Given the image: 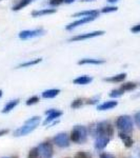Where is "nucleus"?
Here are the masks:
<instances>
[{
  "mask_svg": "<svg viewBox=\"0 0 140 158\" xmlns=\"http://www.w3.org/2000/svg\"><path fill=\"white\" fill-rule=\"evenodd\" d=\"M70 137L67 133H59L53 138V142L57 146L58 148L64 149V148L70 147Z\"/></svg>",
  "mask_w": 140,
  "mask_h": 158,
  "instance_id": "nucleus-6",
  "label": "nucleus"
},
{
  "mask_svg": "<svg viewBox=\"0 0 140 158\" xmlns=\"http://www.w3.org/2000/svg\"><path fill=\"white\" fill-rule=\"evenodd\" d=\"M74 1H75V0H64L65 3H68V4H70V3H73Z\"/></svg>",
  "mask_w": 140,
  "mask_h": 158,
  "instance_id": "nucleus-36",
  "label": "nucleus"
},
{
  "mask_svg": "<svg viewBox=\"0 0 140 158\" xmlns=\"http://www.w3.org/2000/svg\"><path fill=\"white\" fill-rule=\"evenodd\" d=\"M111 140V137H109L108 135H99V136L96 137V140H95V149L98 150V151H101V150L105 149L106 146L109 144Z\"/></svg>",
  "mask_w": 140,
  "mask_h": 158,
  "instance_id": "nucleus-9",
  "label": "nucleus"
},
{
  "mask_svg": "<svg viewBox=\"0 0 140 158\" xmlns=\"http://www.w3.org/2000/svg\"><path fill=\"white\" fill-rule=\"evenodd\" d=\"M118 106V102L115 100H110V101H105V102L99 104L97 106L98 111H106V110H112Z\"/></svg>",
  "mask_w": 140,
  "mask_h": 158,
  "instance_id": "nucleus-13",
  "label": "nucleus"
},
{
  "mask_svg": "<svg viewBox=\"0 0 140 158\" xmlns=\"http://www.w3.org/2000/svg\"><path fill=\"white\" fill-rule=\"evenodd\" d=\"M118 10V7L116 6H105L101 10V13H111V12H116Z\"/></svg>",
  "mask_w": 140,
  "mask_h": 158,
  "instance_id": "nucleus-30",
  "label": "nucleus"
},
{
  "mask_svg": "<svg viewBox=\"0 0 140 158\" xmlns=\"http://www.w3.org/2000/svg\"><path fill=\"white\" fill-rule=\"evenodd\" d=\"M124 94V91H122L121 89H116V90H113L110 93V97L112 98H119L121 97Z\"/></svg>",
  "mask_w": 140,
  "mask_h": 158,
  "instance_id": "nucleus-24",
  "label": "nucleus"
},
{
  "mask_svg": "<svg viewBox=\"0 0 140 158\" xmlns=\"http://www.w3.org/2000/svg\"><path fill=\"white\" fill-rule=\"evenodd\" d=\"M18 104H19V99H14V100L9 101V102L4 106V108L2 109L1 113H3V114L10 113V112H11L12 110H14V108H16Z\"/></svg>",
  "mask_w": 140,
  "mask_h": 158,
  "instance_id": "nucleus-16",
  "label": "nucleus"
},
{
  "mask_svg": "<svg viewBox=\"0 0 140 158\" xmlns=\"http://www.w3.org/2000/svg\"><path fill=\"white\" fill-rule=\"evenodd\" d=\"M88 136H89V131L85 127L75 126L74 129L72 130V132H71L70 139L71 141L75 142V143L82 144L88 141Z\"/></svg>",
  "mask_w": 140,
  "mask_h": 158,
  "instance_id": "nucleus-3",
  "label": "nucleus"
},
{
  "mask_svg": "<svg viewBox=\"0 0 140 158\" xmlns=\"http://www.w3.org/2000/svg\"><path fill=\"white\" fill-rule=\"evenodd\" d=\"M81 1H84V2H91V1H95V0H81Z\"/></svg>",
  "mask_w": 140,
  "mask_h": 158,
  "instance_id": "nucleus-38",
  "label": "nucleus"
},
{
  "mask_svg": "<svg viewBox=\"0 0 140 158\" xmlns=\"http://www.w3.org/2000/svg\"><path fill=\"white\" fill-rule=\"evenodd\" d=\"M116 127L119 130V132H121V133H126L130 135L133 133V129H134L133 120H132V118L129 115L119 116L116 120Z\"/></svg>",
  "mask_w": 140,
  "mask_h": 158,
  "instance_id": "nucleus-4",
  "label": "nucleus"
},
{
  "mask_svg": "<svg viewBox=\"0 0 140 158\" xmlns=\"http://www.w3.org/2000/svg\"><path fill=\"white\" fill-rule=\"evenodd\" d=\"M126 78V74L122 73L115 76H112V77L104 78V81H109V82H122Z\"/></svg>",
  "mask_w": 140,
  "mask_h": 158,
  "instance_id": "nucleus-19",
  "label": "nucleus"
},
{
  "mask_svg": "<svg viewBox=\"0 0 140 158\" xmlns=\"http://www.w3.org/2000/svg\"><path fill=\"white\" fill-rule=\"evenodd\" d=\"M45 115L47 117L45 118V120L43 121V126H49L50 123H52L53 121H55L57 118L62 115V112L61 111H58V110H55V109H51L49 111L45 112Z\"/></svg>",
  "mask_w": 140,
  "mask_h": 158,
  "instance_id": "nucleus-8",
  "label": "nucleus"
},
{
  "mask_svg": "<svg viewBox=\"0 0 140 158\" xmlns=\"http://www.w3.org/2000/svg\"><path fill=\"white\" fill-rule=\"evenodd\" d=\"M83 106V100L82 99H76L71 103V108L72 109H79Z\"/></svg>",
  "mask_w": 140,
  "mask_h": 158,
  "instance_id": "nucleus-27",
  "label": "nucleus"
},
{
  "mask_svg": "<svg viewBox=\"0 0 140 158\" xmlns=\"http://www.w3.org/2000/svg\"><path fill=\"white\" fill-rule=\"evenodd\" d=\"M100 12L97 10H90V11H81L73 15V17H89V16H99Z\"/></svg>",
  "mask_w": 140,
  "mask_h": 158,
  "instance_id": "nucleus-14",
  "label": "nucleus"
},
{
  "mask_svg": "<svg viewBox=\"0 0 140 158\" xmlns=\"http://www.w3.org/2000/svg\"><path fill=\"white\" fill-rule=\"evenodd\" d=\"M1 96H2V91L0 90V98H1Z\"/></svg>",
  "mask_w": 140,
  "mask_h": 158,
  "instance_id": "nucleus-39",
  "label": "nucleus"
},
{
  "mask_svg": "<svg viewBox=\"0 0 140 158\" xmlns=\"http://www.w3.org/2000/svg\"><path fill=\"white\" fill-rule=\"evenodd\" d=\"M99 158H116L113 154H110V153H101L99 155Z\"/></svg>",
  "mask_w": 140,
  "mask_h": 158,
  "instance_id": "nucleus-32",
  "label": "nucleus"
},
{
  "mask_svg": "<svg viewBox=\"0 0 140 158\" xmlns=\"http://www.w3.org/2000/svg\"><path fill=\"white\" fill-rule=\"evenodd\" d=\"M60 93V90H57V89H51V90H47L42 93V98L45 99H50V98H54L58 94Z\"/></svg>",
  "mask_w": 140,
  "mask_h": 158,
  "instance_id": "nucleus-20",
  "label": "nucleus"
},
{
  "mask_svg": "<svg viewBox=\"0 0 140 158\" xmlns=\"http://www.w3.org/2000/svg\"><path fill=\"white\" fill-rule=\"evenodd\" d=\"M96 18H97V16H89V17H83V18H81L79 20H77V21H74L72 22V23H70L68 25H67V29L68 31H71L73 29H75V27H79V25H82L84 23H88V22H91L93 21V20H95Z\"/></svg>",
  "mask_w": 140,
  "mask_h": 158,
  "instance_id": "nucleus-11",
  "label": "nucleus"
},
{
  "mask_svg": "<svg viewBox=\"0 0 140 158\" xmlns=\"http://www.w3.org/2000/svg\"><path fill=\"white\" fill-rule=\"evenodd\" d=\"M136 86L137 85L136 83H134V82H126V83H123V85H121V90L122 91H124V92H126V91H133L136 89Z\"/></svg>",
  "mask_w": 140,
  "mask_h": 158,
  "instance_id": "nucleus-23",
  "label": "nucleus"
},
{
  "mask_svg": "<svg viewBox=\"0 0 140 158\" xmlns=\"http://www.w3.org/2000/svg\"><path fill=\"white\" fill-rule=\"evenodd\" d=\"M74 158H93V155L86 151H79L74 156Z\"/></svg>",
  "mask_w": 140,
  "mask_h": 158,
  "instance_id": "nucleus-25",
  "label": "nucleus"
},
{
  "mask_svg": "<svg viewBox=\"0 0 140 158\" xmlns=\"http://www.w3.org/2000/svg\"><path fill=\"white\" fill-rule=\"evenodd\" d=\"M42 61L41 58H36V59H33V60H30V61H27V62H23V63H20L18 65V69L20 68H27V67H32V65H35V64H38Z\"/></svg>",
  "mask_w": 140,
  "mask_h": 158,
  "instance_id": "nucleus-22",
  "label": "nucleus"
},
{
  "mask_svg": "<svg viewBox=\"0 0 140 158\" xmlns=\"http://www.w3.org/2000/svg\"><path fill=\"white\" fill-rule=\"evenodd\" d=\"M63 2H64V0H50L49 3L53 6H60Z\"/></svg>",
  "mask_w": 140,
  "mask_h": 158,
  "instance_id": "nucleus-31",
  "label": "nucleus"
},
{
  "mask_svg": "<svg viewBox=\"0 0 140 158\" xmlns=\"http://www.w3.org/2000/svg\"><path fill=\"white\" fill-rule=\"evenodd\" d=\"M27 158H40L39 157V152H38L37 147L33 148V149L30 150L29 155H27Z\"/></svg>",
  "mask_w": 140,
  "mask_h": 158,
  "instance_id": "nucleus-26",
  "label": "nucleus"
},
{
  "mask_svg": "<svg viewBox=\"0 0 140 158\" xmlns=\"http://www.w3.org/2000/svg\"><path fill=\"white\" fill-rule=\"evenodd\" d=\"M37 102H39V97L38 96H33V97L29 98L27 100V106H33V104H36Z\"/></svg>",
  "mask_w": 140,
  "mask_h": 158,
  "instance_id": "nucleus-28",
  "label": "nucleus"
},
{
  "mask_svg": "<svg viewBox=\"0 0 140 158\" xmlns=\"http://www.w3.org/2000/svg\"><path fill=\"white\" fill-rule=\"evenodd\" d=\"M4 158H7V157H4Z\"/></svg>",
  "mask_w": 140,
  "mask_h": 158,
  "instance_id": "nucleus-40",
  "label": "nucleus"
},
{
  "mask_svg": "<svg viewBox=\"0 0 140 158\" xmlns=\"http://www.w3.org/2000/svg\"><path fill=\"white\" fill-rule=\"evenodd\" d=\"M41 118L39 116H34L32 118H30L29 120H27L24 122L23 126H21L20 128H18L16 131L14 132V136L15 137H22V136H27L30 133H32L34 130L37 129V127L40 124Z\"/></svg>",
  "mask_w": 140,
  "mask_h": 158,
  "instance_id": "nucleus-2",
  "label": "nucleus"
},
{
  "mask_svg": "<svg viewBox=\"0 0 140 158\" xmlns=\"http://www.w3.org/2000/svg\"><path fill=\"white\" fill-rule=\"evenodd\" d=\"M7 133H9V130H6V129L0 130V137H1V136H4V135H6Z\"/></svg>",
  "mask_w": 140,
  "mask_h": 158,
  "instance_id": "nucleus-35",
  "label": "nucleus"
},
{
  "mask_svg": "<svg viewBox=\"0 0 140 158\" xmlns=\"http://www.w3.org/2000/svg\"><path fill=\"white\" fill-rule=\"evenodd\" d=\"M119 138L122 140V142H123L124 147L126 148H132L134 144V140L133 138L131 137V135L130 134H126V133H121V132H119Z\"/></svg>",
  "mask_w": 140,
  "mask_h": 158,
  "instance_id": "nucleus-12",
  "label": "nucleus"
},
{
  "mask_svg": "<svg viewBox=\"0 0 140 158\" xmlns=\"http://www.w3.org/2000/svg\"><path fill=\"white\" fill-rule=\"evenodd\" d=\"M56 13L55 9H44V10H39V11H34L32 12L33 17H40V16H45V15L54 14Z\"/></svg>",
  "mask_w": 140,
  "mask_h": 158,
  "instance_id": "nucleus-18",
  "label": "nucleus"
},
{
  "mask_svg": "<svg viewBox=\"0 0 140 158\" xmlns=\"http://www.w3.org/2000/svg\"><path fill=\"white\" fill-rule=\"evenodd\" d=\"M132 33H140V23L137 25H134L133 27L131 29Z\"/></svg>",
  "mask_w": 140,
  "mask_h": 158,
  "instance_id": "nucleus-34",
  "label": "nucleus"
},
{
  "mask_svg": "<svg viewBox=\"0 0 140 158\" xmlns=\"http://www.w3.org/2000/svg\"><path fill=\"white\" fill-rule=\"evenodd\" d=\"M131 158H140V148H135L132 151Z\"/></svg>",
  "mask_w": 140,
  "mask_h": 158,
  "instance_id": "nucleus-29",
  "label": "nucleus"
},
{
  "mask_svg": "<svg viewBox=\"0 0 140 158\" xmlns=\"http://www.w3.org/2000/svg\"><path fill=\"white\" fill-rule=\"evenodd\" d=\"M105 62V60L103 59H92V58H84V59H81L78 61V64L82 65V64H102Z\"/></svg>",
  "mask_w": 140,
  "mask_h": 158,
  "instance_id": "nucleus-17",
  "label": "nucleus"
},
{
  "mask_svg": "<svg viewBox=\"0 0 140 158\" xmlns=\"http://www.w3.org/2000/svg\"><path fill=\"white\" fill-rule=\"evenodd\" d=\"M117 1H119V0H108V2H110V3H115Z\"/></svg>",
  "mask_w": 140,
  "mask_h": 158,
  "instance_id": "nucleus-37",
  "label": "nucleus"
},
{
  "mask_svg": "<svg viewBox=\"0 0 140 158\" xmlns=\"http://www.w3.org/2000/svg\"><path fill=\"white\" fill-rule=\"evenodd\" d=\"M93 81V78L90 77V76H79L78 78L74 79L73 80V83L75 85H89L90 82Z\"/></svg>",
  "mask_w": 140,
  "mask_h": 158,
  "instance_id": "nucleus-15",
  "label": "nucleus"
},
{
  "mask_svg": "<svg viewBox=\"0 0 140 158\" xmlns=\"http://www.w3.org/2000/svg\"><path fill=\"white\" fill-rule=\"evenodd\" d=\"M34 1V0H20L18 3L16 4V6H13V11H19V10L23 9L27 6H29L30 3H32V2Z\"/></svg>",
  "mask_w": 140,
  "mask_h": 158,
  "instance_id": "nucleus-21",
  "label": "nucleus"
},
{
  "mask_svg": "<svg viewBox=\"0 0 140 158\" xmlns=\"http://www.w3.org/2000/svg\"><path fill=\"white\" fill-rule=\"evenodd\" d=\"M37 149H38V152H39L40 158H53L54 149H53L52 143H50L49 141L41 142V143L37 147Z\"/></svg>",
  "mask_w": 140,
  "mask_h": 158,
  "instance_id": "nucleus-5",
  "label": "nucleus"
},
{
  "mask_svg": "<svg viewBox=\"0 0 140 158\" xmlns=\"http://www.w3.org/2000/svg\"><path fill=\"white\" fill-rule=\"evenodd\" d=\"M135 123L138 127V129H140V112L136 113V115H135Z\"/></svg>",
  "mask_w": 140,
  "mask_h": 158,
  "instance_id": "nucleus-33",
  "label": "nucleus"
},
{
  "mask_svg": "<svg viewBox=\"0 0 140 158\" xmlns=\"http://www.w3.org/2000/svg\"><path fill=\"white\" fill-rule=\"evenodd\" d=\"M43 34H44V30H42V29L25 30V31H21V32L19 33V38L20 39H29V38L41 36Z\"/></svg>",
  "mask_w": 140,
  "mask_h": 158,
  "instance_id": "nucleus-7",
  "label": "nucleus"
},
{
  "mask_svg": "<svg viewBox=\"0 0 140 158\" xmlns=\"http://www.w3.org/2000/svg\"><path fill=\"white\" fill-rule=\"evenodd\" d=\"M103 34H104V31H95V32H92V33H86V34H81V35H78V36H74L71 38L70 41H81V40L101 36V35H103Z\"/></svg>",
  "mask_w": 140,
  "mask_h": 158,
  "instance_id": "nucleus-10",
  "label": "nucleus"
},
{
  "mask_svg": "<svg viewBox=\"0 0 140 158\" xmlns=\"http://www.w3.org/2000/svg\"><path fill=\"white\" fill-rule=\"evenodd\" d=\"M89 134L92 135V137H97L99 135H108L109 137H113L114 135V128L111 124L110 121H100L96 122L90 126L89 128Z\"/></svg>",
  "mask_w": 140,
  "mask_h": 158,
  "instance_id": "nucleus-1",
  "label": "nucleus"
}]
</instances>
